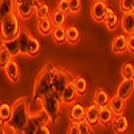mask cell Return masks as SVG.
Here are the masks:
<instances>
[{
    "mask_svg": "<svg viewBox=\"0 0 134 134\" xmlns=\"http://www.w3.org/2000/svg\"><path fill=\"white\" fill-rule=\"evenodd\" d=\"M107 15V5L105 0H95L91 7V16L95 21H105Z\"/></svg>",
    "mask_w": 134,
    "mask_h": 134,
    "instance_id": "8",
    "label": "cell"
},
{
    "mask_svg": "<svg viewBox=\"0 0 134 134\" xmlns=\"http://www.w3.org/2000/svg\"><path fill=\"white\" fill-rule=\"evenodd\" d=\"M121 26L125 34H134V11L125 12L124 18L121 20Z\"/></svg>",
    "mask_w": 134,
    "mask_h": 134,
    "instance_id": "10",
    "label": "cell"
},
{
    "mask_svg": "<svg viewBox=\"0 0 134 134\" xmlns=\"http://www.w3.org/2000/svg\"><path fill=\"white\" fill-rule=\"evenodd\" d=\"M36 16L38 19H47L51 16V9L48 7V4L46 3H40L36 8Z\"/></svg>",
    "mask_w": 134,
    "mask_h": 134,
    "instance_id": "30",
    "label": "cell"
},
{
    "mask_svg": "<svg viewBox=\"0 0 134 134\" xmlns=\"http://www.w3.org/2000/svg\"><path fill=\"white\" fill-rule=\"evenodd\" d=\"M131 79L134 81V72H133V75H131Z\"/></svg>",
    "mask_w": 134,
    "mask_h": 134,
    "instance_id": "41",
    "label": "cell"
},
{
    "mask_svg": "<svg viewBox=\"0 0 134 134\" xmlns=\"http://www.w3.org/2000/svg\"><path fill=\"white\" fill-rule=\"evenodd\" d=\"M51 20L54 23V27L62 26V24H64V21H66V14L57 8V9H54L51 12Z\"/></svg>",
    "mask_w": 134,
    "mask_h": 134,
    "instance_id": "27",
    "label": "cell"
},
{
    "mask_svg": "<svg viewBox=\"0 0 134 134\" xmlns=\"http://www.w3.org/2000/svg\"><path fill=\"white\" fill-rule=\"evenodd\" d=\"M31 117L28 98H18L12 105V117L8 122V127L14 133H23Z\"/></svg>",
    "mask_w": 134,
    "mask_h": 134,
    "instance_id": "1",
    "label": "cell"
},
{
    "mask_svg": "<svg viewBox=\"0 0 134 134\" xmlns=\"http://www.w3.org/2000/svg\"><path fill=\"white\" fill-rule=\"evenodd\" d=\"M99 111H100V107L97 103L90 105L88 107H86V117H85V119H87L91 125H97L99 122Z\"/></svg>",
    "mask_w": 134,
    "mask_h": 134,
    "instance_id": "13",
    "label": "cell"
},
{
    "mask_svg": "<svg viewBox=\"0 0 134 134\" xmlns=\"http://www.w3.org/2000/svg\"><path fill=\"white\" fill-rule=\"evenodd\" d=\"M52 26H54V23L50 18L39 19V21H38V30L42 35H48L50 32H52Z\"/></svg>",
    "mask_w": 134,
    "mask_h": 134,
    "instance_id": "23",
    "label": "cell"
},
{
    "mask_svg": "<svg viewBox=\"0 0 134 134\" xmlns=\"http://www.w3.org/2000/svg\"><path fill=\"white\" fill-rule=\"evenodd\" d=\"M16 8V0H0V12L2 16H5L11 12H14Z\"/></svg>",
    "mask_w": 134,
    "mask_h": 134,
    "instance_id": "25",
    "label": "cell"
},
{
    "mask_svg": "<svg viewBox=\"0 0 134 134\" xmlns=\"http://www.w3.org/2000/svg\"><path fill=\"white\" fill-rule=\"evenodd\" d=\"M40 50V43L36 38H32L30 39V46H28V55H31V57H35V55H38Z\"/></svg>",
    "mask_w": 134,
    "mask_h": 134,
    "instance_id": "32",
    "label": "cell"
},
{
    "mask_svg": "<svg viewBox=\"0 0 134 134\" xmlns=\"http://www.w3.org/2000/svg\"><path fill=\"white\" fill-rule=\"evenodd\" d=\"M105 24H106L107 30H110V31H113L118 27V18L111 8H107V15H106V19H105Z\"/></svg>",
    "mask_w": 134,
    "mask_h": 134,
    "instance_id": "22",
    "label": "cell"
},
{
    "mask_svg": "<svg viewBox=\"0 0 134 134\" xmlns=\"http://www.w3.org/2000/svg\"><path fill=\"white\" fill-rule=\"evenodd\" d=\"M57 69L52 63H47L44 69L39 72L36 81H35V87H34V95L44 97L54 91V85H52V72Z\"/></svg>",
    "mask_w": 134,
    "mask_h": 134,
    "instance_id": "2",
    "label": "cell"
},
{
    "mask_svg": "<svg viewBox=\"0 0 134 134\" xmlns=\"http://www.w3.org/2000/svg\"><path fill=\"white\" fill-rule=\"evenodd\" d=\"M39 133H46V134H50L51 131H50V129L47 127V125H43V126L38 130V133H36V134H39Z\"/></svg>",
    "mask_w": 134,
    "mask_h": 134,
    "instance_id": "40",
    "label": "cell"
},
{
    "mask_svg": "<svg viewBox=\"0 0 134 134\" xmlns=\"http://www.w3.org/2000/svg\"><path fill=\"white\" fill-rule=\"evenodd\" d=\"M40 3L38 0H16V14L21 19H30L34 9H36Z\"/></svg>",
    "mask_w": 134,
    "mask_h": 134,
    "instance_id": "7",
    "label": "cell"
},
{
    "mask_svg": "<svg viewBox=\"0 0 134 134\" xmlns=\"http://www.w3.org/2000/svg\"><path fill=\"white\" fill-rule=\"evenodd\" d=\"M74 81V76L69 72L66 71L63 69H59V67H57V69L54 70L52 72V85H54V91L59 94L62 97V93L64 91V88L69 86L71 82Z\"/></svg>",
    "mask_w": 134,
    "mask_h": 134,
    "instance_id": "5",
    "label": "cell"
},
{
    "mask_svg": "<svg viewBox=\"0 0 134 134\" xmlns=\"http://www.w3.org/2000/svg\"><path fill=\"white\" fill-rule=\"evenodd\" d=\"M20 30L21 28H20L18 14L11 12L5 16H2V39L3 40L18 38Z\"/></svg>",
    "mask_w": 134,
    "mask_h": 134,
    "instance_id": "3",
    "label": "cell"
},
{
    "mask_svg": "<svg viewBox=\"0 0 134 134\" xmlns=\"http://www.w3.org/2000/svg\"><path fill=\"white\" fill-rule=\"evenodd\" d=\"M70 3V12L76 14L81 11V0H69Z\"/></svg>",
    "mask_w": 134,
    "mask_h": 134,
    "instance_id": "37",
    "label": "cell"
},
{
    "mask_svg": "<svg viewBox=\"0 0 134 134\" xmlns=\"http://www.w3.org/2000/svg\"><path fill=\"white\" fill-rule=\"evenodd\" d=\"M69 133L70 134H81L79 133V127H78V122L72 121V124H71V126L69 129Z\"/></svg>",
    "mask_w": 134,
    "mask_h": 134,
    "instance_id": "39",
    "label": "cell"
},
{
    "mask_svg": "<svg viewBox=\"0 0 134 134\" xmlns=\"http://www.w3.org/2000/svg\"><path fill=\"white\" fill-rule=\"evenodd\" d=\"M74 85L78 91V95H85L87 90V82L82 76H74Z\"/></svg>",
    "mask_w": 134,
    "mask_h": 134,
    "instance_id": "28",
    "label": "cell"
},
{
    "mask_svg": "<svg viewBox=\"0 0 134 134\" xmlns=\"http://www.w3.org/2000/svg\"><path fill=\"white\" fill-rule=\"evenodd\" d=\"M11 59H12V55H11V52L7 50V47L3 44L2 48H0V66L5 67L11 62Z\"/></svg>",
    "mask_w": 134,
    "mask_h": 134,
    "instance_id": "31",
    "label": "cell"
},
{
    "mask_svg": "<svg viewBox=\"0 0 134 134\" xmlns=\"http://www.w3.org/2000/svg\"><path fill=\"white\" fill-rule=\"evenodd\" d=\"M5 70V75L8 76V79L11 82H18L19 81V75H20V71H19V66L15 60L11 59V62L4 67Z\"/></svg>",
    "mask_w": 134,
    "mask_h": 134,
    "instance_id": "14",
    "label": "cell"
},
{
    "mask_svg": "<svg viewBox=\"0 0 134 134\" xmlns=\"http://www.w3.org/2000/svg\"><path fill=\"white\" fill-rule=\"evenodd\" d=\"M50 121H51V118L46 113V110L42 111V113H38V114H31L30 121H28V124H27V126H26V129H24L23 133H26V134L38 133V130L43 125H47Z\"/></svg>",
    "mask_w": 134,
    "mask_h": 134,
    "instance_id": "6",
    "label": "cell"
},
{
    "mask_svg": "<svg viewBox=\"0 0 134 134\" xmlns=\"http://www.w3.org/2000/svg\"><path fill=\"white\" fill-rule=\"evenodd\" d=\"M91 126L93 125L87 119L78 121V127H79V133L81 134H90V133H93V127Z\"/></svg>",
    "mask_w": 134,
    "mask_h": 134,
    "instance_id": "33",
    "label": "cell"
},
{
    "mask_svg": "<svg viewBox=\"0 0 134 134\" xmlns=\"http://www.w3.org/2000/svg\"><path fill=\"white\" fill-rule=\"evenodd\" d=\"M79 38H81L79 30H78L75 26H71V27L67 28V42H69V43L75 44V43L79 42Z\"/></svg>",
    "mask_w": 134,
    "mask_h": 134,
    "instance_id": "29",
    "label": "cell"
},
{
    "mask_svg": "<svg viewBox=\"0 0 134 134\" xmlns=\"http://www.w3.org/2000/svg\"><path fill=\"white\" fill-rule=\"evenodd\" d=\"M12 117V106L8 103H2L0 106V121L2 124H8Z\"/></svg>",
    "mask_w": 134,
    "mask_h": 134,
    "instance_id": "26",
    "label": "cell"
},
{
    "mask_svg": "<svg viewBox=\"0 0 134 134\" xmlns=\"http://www.w3.org/2000/svg\"><path fill=\"white\" fill-rule=\"evenodd\" d=\"M119 8L122 12H130V11H134V0H121L119 3Z\"/></svg>",
    "mask_w": 134,
    "mask_h": 134,
    "instance_id": "34",
    "label": "cell"
},
{
    "mask_svg": "<svg viewBox=\"0 0 134 134\" xmlns=\"http://www.w3.org/2000/svg\"><path fill=\"white\" fill-rule=\"evenodd\" d=\"M94 103H97L99 107H106L110 105V98L107 95V93L103 88H98L94 94Z\"/></svg>",
    "mask_w": 134,
    "mask_h": 134,
    "instance_id": "17",
    "label": "cell"
},
{
    "mask_svg": "<svg viewBox=\"0 0 134 134\" xmlns=\"http://www.w3.org/2000/svg\"><path fill=\"white\" fill-rule=\"evenodd\" d=\"M57 8L60 9L62 12H64V14H70V3H69V0H59Z\"/></svg>",
    "mask_w": 134,
    "mask_h": 134,
    "instance_id": "36",
    "label": "cell"
},
{
    "mask_svg": "<svg viewBox=\"0 0 134 134\" xmlns=\"http://www.w3.org/2000/svg\"><path fill=\"white\" fill-rule=\"evenodd\" d=\"M86 117V109L81 105V103H75L72 107H71V111H70V118L71 121H81V119H85Z\"/></svg>",
    "mask_w": 134,
    "mask_h": 134,
    "instance_id": "20",
    "label": "cell"
},
{
    "mask_svg": "<svg viewBox=\"0 0 134 134\" xmlns=\"http://www.w3.org/2000/svg\"><path fill=\"white\" fill-rule=\"evenodd\" d=\"M113 129L115 133H125L127 129V118L122 114H118L113 119Z\"/></svg>",
    "mask_w": 134,
    "mask_h": 134,
    "instance_id": "19",
    "label": "cell"
},
{
    "mask_svg": "<svg viewBox=\"0 0 134 134\" xmlns=\"http://www.w3.org/2000/svg\"><path fill=\"white\" fill-rule=\"evenodd\" d=\"M134 90V81L131 79V78H125L124 81L121 82V85L118 86V90H117V94L124 98V99H127L131 93Z\"/></svg>",
    "mask_w": 134,
    "mask_h": 134,
    "instance_id": "9",
    "label": "cell"
},
{
    "mask_svg": "<svg viewBox=\"0 0 134 134\" xmlns=\"http://www.w3.org/2000/svg\"><path fill=\"white\" fill-rule=\"evenodd\" d=\"M43 103H44V110L50 115L52 122H57L60 114V105H62V97L57 94L55 91L47 94L43 97Z\"/></svg>",
    "mask_w": 134,
    "mask_h": 134,
    "instance_id": "4",
    "label": "cell"
},
{
    "mask_svg": "<svg viewBox=\"0 0 134 134\" xmlns=\"http://www.w3.org/2000/svg\"><path fill=\"white\" fill-rule=\"evenodd\" d=\"M111 50L115 54H122L127 50V38L125 35H118L113 39L111 43Z\"/></svg>",
    "mask_w": 134,
    "mask_h": 134,
    "instance_id": "12",
    "label": "cell"
},
{
    "mask_svg": "<svg viewBox=\"0 0 134 134\" xmlns=\"http://www.w3.org/2000/svg\"><path fill=\"white\" fill-rule=\"evenodd\" d=\"M125 100L126 99H124V98H121L118 94L117 95H114L113 98L110 99V107H111V110L114 111V114H122V111H124V109H125Z\"/></svg>",
    "mask_w": 134,
    "mask_h": 134,
    "instance_id": "18",
    "label": "cell"
},
{
    "mask_svg": "<svg viewBox=\"0 0 134 134\" xmlns=\"http://www.w3.org/2000/svg\"><path fill=\"white\" fill-rule=\"evenodd\" d=\"M51 35H52V39H54L55 43L62 44L67 40V30H64L62 26H57L52 30Z\"/></svg>",
    "mask_w": 134,
    "mask_h": 134,
    "instance_id": "21",
    "label": "cell"
},
{
    "mask_svg": "<svg viewBox=\"0 0 134 134\" xmlns=\"http://www.w3.org/2000/svg\"><path fill=\"white\" fill-rule=\"evenodd\" d=\"M127 51L129 52H134V34H129L127 36Z\"/></svg>",
    "mask_w": 134,
    "mask_h": 134,
    "instance_id": "38",
    "label": "cell"
},
{
    "mask_svg": "<svg viewBox=\"0 0 134 134\" xmlns=\"http://www.w3.org/2000/svg\"><path fill=\"white\" fill-rule=\"evenodd\" d=\"M76 95H78V91H76V88H75L74 81H72L69 86L64 88V91L62 93V103H64V105L72 103L74 100H75V98H76Z\"/></svg>",
    "mask_w": 134,
    "mask_h": 134,
    "instance_id": "11",
    "label": "cell"
},
{
    "mask_svg": "<svg viewBox=\"0 0 134 134\" xmlns=\"http://www.w3.org/2000/svg\"><path fill=\"white\" fill-rule=\"evenodd\" d=\"M114 119V111L111 110V107L106 106V107H100L99 111V124L103 126H109Z\"/></svg>",
    "mask_w": 134,
    "mask_h": 134,
    "instance_id": "16",
    "label": "cell"
},
{
    "mask_svg": "<svg viewBox=\"0 0 134 134\" xmlns=\"http://www.w3.org/2000/svg\"><path fill=\"white\" fill-rule=\"evenodd\" d=\"M134 72V66L131 63H125L124 67H122V70H121V74L124 78H131Z\"/></svg>",
    "mask_w": 134,
    "mask_h": 134,
    "instance_id": "35",
    "label": "cell"
},
{
    "mask_svg": "<svg viewBox=\"0 0 134 134\" xmlns=\"http://www.w3.org/2000/svg\"><path fill=\"white\" fill-rule=\"evenodd\" d=\"M3 44L7 47V50L11 52V55H12V57H16V55L21 54V52H20V44H19L18 38L9 39V40H3Z\"/></svg>",
    "mask_w": 134,
    "mask_h": 134,
    "instance_id": "24",
    "label": "cell"
},
{
    "mask_svg": "<svg viewBox=\"0 0 134 134\" xmlns=\"http://www.w3.org/2000/svg\"><path fill=\"white\" fill-rule=\"evenodd\" d=\"M30 39H31V35L30 32L26 30V28H21L19 35H18V40H19V44H20V52L21 54H28V46H30Z\"/></svg>",
    "mask_w": 134,
    "mask_h": 134,
    "instance_id": "15",
    "label": "cell"
}]
</instances>
